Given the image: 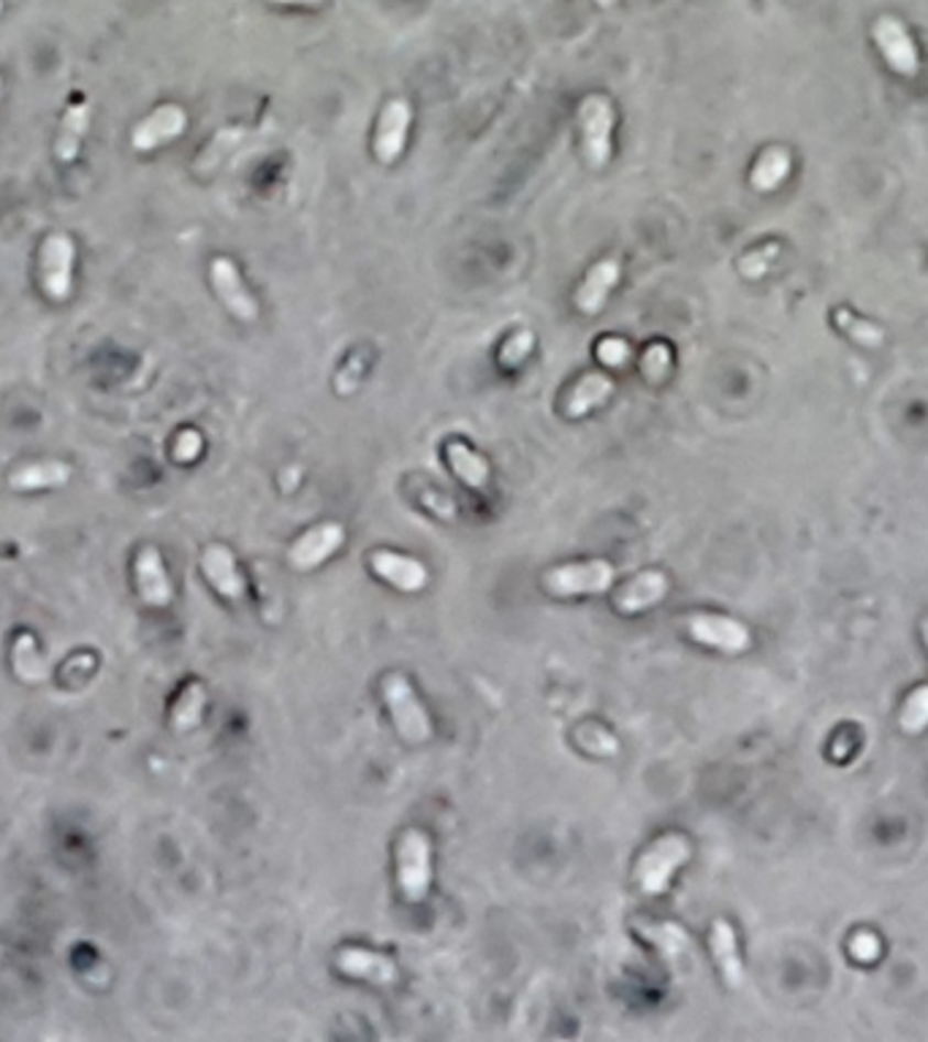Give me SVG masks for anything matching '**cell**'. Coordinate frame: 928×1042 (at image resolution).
<instances>
[{
  "mask_svg": "<svg viewBox=\"0 0 928 1042\" xmlns=\"http://www.w3.org/2000/svg\"><path fill=\"white\" fill-rule=\"evenodd\" d=\"M690 858V842L681 834H665L659 836L655 845L638 858L635 864V882L646 896H659L668 891L670 877L676 875L679 866L687 864Z\"/></svg>",
  "mask_w": 928,
  "mask_h": 1042,
  "instance_id": "1",
  "label": "cell"
},
{
  "mask_svg": "<svg viewBox=\"0 0 928 1042\" xmlns=\"http://www.w3.org/2000/svg\"><path fill=\"white\" fill-rule=\"evenodd\" d=\"M381 690L402 739H407L411 745H424V741H429L432 719L429 714H426L422 701H418L413 684L407 682V676H402V673H389V676L383 679Z\"/></svg>",
  "mask_w": 928,
  "mask_h": 1042,
  "instance_id": "2",
  "label": "cell"
},
{
  "mask_svg": "<svg viewBox=\"0 0 928 1042\" xmlns=\"http://www.w3.org/2000/svg\"><path fill=\"white\" fill-rule=\"evenodd\" d=\"M396 880L407 901H424L432 882V845L424 831L411 828L396 845Z\"/></svg>",
  "mask_w": 928,
  "mask_h": 1042,
  "instance_id": "3",
  "label": "cell"
},
{
  "mask_svg": "<svg viewBox=\"0 0 928 1042\" xmlns=\"http://www.w3.org/2000/svg\"><path fill=\"white\" fill-rule=\"evenodd\" d=\"M614 565L605 560H589V562H570V565H559L546 573V589L557 597H576V595H603L614 584Z\"/></svg>",
  "mask_w": 928,
  "mask_h": 1042,
  "instance_id": "4",
  "label": "cell"
},
{
  "mask_svg": "<svg viewBox=\"0 0 928 1042\" xmlns=\"http://www.w3.org/2000/svg\"><path fill=\"white\" fill-rule=\"evenodd\" d=\"M579 122L583 133V150L587 161L594 169L605 166L611 158V131H614V107L605 96L583 98L579 109Z\"/></svg>",
  "mask_w": 928,
  "mask_h": 1042,
  "instance_id": "5",
  "label": "cell"
},
{
  "mask_svg": "<svg viewBox=\"0 0 928 1042\" xmlns=\"http://www.w3.org/2000/svg\"><path fill=\"white\" fill-rule=\"evenodd\" d=\"M72 269H74V242L66 234H52L41 248V283L55 302H63L72 294Z\"/></svg>",
  "mask_w": 928,
  "mask_h": 1042,
  "instance_id": "6",
  "label": "cell"
},
{
  "mask_svg": "<svg viewBox=\"0 0 928 1042\" xmlns=\"http://www.w3.org/2000/svg\"><path fill=\"white\" fill-rule=\"evenodd\" d=\"M874 41H877L880 52L891 68L902 76H915L920 72V57L915 50V41L907 33V28L896 20V17L885 14L874 22Z\"/></svg>",
  "mask_w": 928,
  "mask_h": 1042,
  "instance_id": "7",
  "label": "cell"
},
{
  "mask_svg": "<svg viewBox=\"0 0 928 1042\" xmlns=\"http://www.w3.org/2000/svg\"><path fill=\"white\" fill-rule=\"evenodd\" d=\"M687 630L698 643L728 654L744 652L750 647V630L731 617H720V614H692L687 619Z\"/></svg>",
  "mask_w": 928,
  "mask_h": 1042,
  "instance_id": "8",
  "label": "cell"
},
{
  "mask_svg": "<svg viewBox=\"0 0 928 1042\" xmlns=\"http://www.w3.org/2000/svg\"><path fill=\"white\" fill-rule=\"evenodd\" d=\"M342 541H346L342 524H335V521L318 524L313 527V530H307L302 538H296V543L288 552V562L296 571H313L320 562L329 560L331 554L342 546Z\"/></svg>",
  "mask_w": 928,
  "mask_h": 1042,
  "instance_id": "9",
  "label": "cell"
},
{
  "mask_svg": "<svg viewBox=\"0 0 928 1042\" xmlns=\"http://www.w3.org/2000/svg\"><path fill=\"white\" fill-rule=\"evenodd\" d=\"M185 126H188V117H185L183 109H179L177 104H166V107L155 109L148 120H142L133 128L131 144L137 150L150 152L161 148V144L172 142V139H177L179 133L185 131Z\"/></svg>",
  "mask_w": 928,
  "mask_h": 1042,
  "instance_id": "10",
  "label": "cell"
},
{
  "mask_svg": "<svg viewBox=\"0 0 928 1042\" xmlns=\"http://www.w3.org/2000/svg\"><path fill=\"white\" fill-rule=\"evenodd\" d=\"M335 964L342 975L375 983V986H391L396 980V964L383 953L364 951V947H342Z\"/></svg>",
  "mask_w": 928,
  "mask_h": 1042,
  "instance_id": "11",
  "label": "cell"
},
{
  "mask_svg": "<svg viewBox=\"0 0 928 1042\" xmlns=\"http://www.w3.org/2000/svg\"><path fill=\"white\" fill-rule=\"evenodd\" d=\"M212 283H215V291H218L220 302H223L239 321L259 318V304H255V299L250 296V291L244 289L242 274H239V269L233 267L231 259L212 261Z\"/></svg>",
  "mask_w": 928,
  "mask_h": 1042,
  "instance_id": "12",
  "label": "cell"
},
{
  "mask_svg": "<svg viewBox=\"0 0 928 1042\" xmlns=\"http://www.w3.org/2000/svg\"><path fill=\"white\" fill-rule=\"evenodd\" d=\"M407 128H411V104L402 101V98H394V101L386 104V109H383V115H381V122H378V137H375L378 161L394 163L396 158L402 155V150H405Z\"/></svg>",
  "mask_w": 928,
  "mask_h": 1042,
  "instance_id": "13",
  "label": "cell"
},
{
  "mask_svg": "<svg viewBox=\"0 0 928 1042\" xmlns=\"http://www.w3.org/2000/svg\"><path fill=\"white\" fill-rule=\"evenodd\" d=\"M137 584L139 593H142V600L150 603V606H168L174 600V589L172 582H168V573L163 567L161 552L155 546H144L137 557Z\"/></svg>",
  "mask_w": 928,
  "mask_h": 1042,
  "instance_id": "14",
  "label": "cell"
},
{
  "mask_svg": "<svg viewBox=\"0 0 928 1042\" xmlns=\"http://www.w3.org/2000/svg\"><path fill=\"white\" fill-rule=\"evenodd\" d=\"M665 595H668V576L659 571H644L619 589L614 606L622 614H638L657 606Z\"/></svg>",
  "mask_w": 928,
  "mask_h": 1042,
  "instance_id": "15",
  "label": "cell"
},
{
  "mask_svg": "<svg viewBox=\"0 0 928 1042\" xmlns=\"http://www.w3.org/2000/svg\"><path fill=\"white\" fill-rule=\"evenodd\" d=\"M372 571L381 578H386L391 587L402 593H418L426 587V567L418 560L402 557L396 552H375L372 554Z\"/></svg>",
  "mask_w": 928,
  "mask_h": 1042,
  "instance_id": "16",
  "label": "cell"
},
{
  "mask_svg": "<svg viewBox=\"0 0 928 1042\" xmlns=\"http://www.w3.org/2000/svg\"><path fill=\"white\" fill-rule=\"evenodd\" d=\"M619 274H622V263L616 259H603L600 263H594L592 269L583 278L579 294H576V304H579L581 313L594 315L603 310L605 299H609L611 289L619 283Z\"/></svg>",
  "mask_w": 928,
  "mask_h": 1042,
  "instance_id": "17",
  "label": "cell"
},
{
  "mask_svg": "<svg viewBox=\"0 0 928 1042\" xmlns=\"http://www.w3.org/2000/svg\"><path fill=\"white\" fill-rule=\"evenodd\" d=\"M204 573H207L209 584L218 589L220 595L229 597V600H242L244 597V578L239 573L237 560L226 546H209L204 552Z\"/></svg>",
  "mask_w": 928,
  "mask_h": 1042,
  "instance_id": "18",
  "label": "cell"
},
{
  "mask_svg": "<svg viewBox=\"0 0 928 1042\" xmlns=\"http://www.w3.org/2000/svg\"><path fill=\"white\" fill-rule=\"evenodd\" d=\"M711 953H714V962L728 986L741 988V983H744V967H741L739 945H735V931L731 923L722 921V918L711 923Z\"/></svg>",
  "mask_w": 928,
  "mask_h": 1042,
  "instance_id": "19",
  "label": "cell"
},
{
  "mask_svg": "<svg viewBox=\"0 0 928 1042\" xmlns=\"http://www.w3.org/2000/svg\"><path fill=\"white\" fill-rule=\"evenodd\" d=\"M611 391H614V380L605 372L583 375L579 383L570 389L568 402H565V415H568V419H581V415H587L592 408L603 405L611 397Z\"/></svg>",
  "mask_w": 928,
  "mask_h": 1042,
  "instance_id": "20",
  "label": "cell"
},
{
  "mask_svg": "<svg viewBox=\"0 0 928 1042\" xmlns=\"http://www.w3.org/2000/svg\"><path fill=\"white\" fill-rule=\"evenodd\" d=\"M72 478V467L66 462H33V465L20 467L14 476L9 478L11 489L17 491H33V489H50V486H63Z\"/></svg>",
  "mask_w": 928,
  "mask_h": 1042,
  "instance_id": "21",
  "label": "cell"
},
{
  "mask_svg": "<svg viewBox=\"0 0 928 1042\" xmlns=\"http://www.w3.org/2000/svg\"><path fill=\"white\" fill-rule=\"evenodd\" d=\"M793 158L785 148H768L763 150V155L757 158L755 166H752L750 183L755 191L761 193H772L774 187H779L785 183V177L790 174Z\"/></svg>",
  "mask_w": 928,
  "mask_h": 1042,
  "instance_id": "22",
  "label": "cell"
},
{
  "mask_svg": "<svg viewBox=\"0 0 928 1042\" xmlns=\"http://www.w3.org/2000/svg\"><path fill=\"white\" fill-rule=\"evenodd\" d=\"M446 454H448V462H451L454 473H457V476L462 478L470 489H478V491L489 489V476H492V470H489V465L476 454V451H472L470 446H465V443L454 441V443H448Z\"/></svg>",
  "mask_w": 928,
  "mask_h": 1042,
  "instance_id": "23",
  "label": "cell"
},
{
  "mask_svg": "<svg viewBox=\"0 0 928 1042\" xmlns=\"http://www.w3.org/2000/svg\"><path fill=\"white\" fill-rule=\"evenodd\" d=\"M11 663H14L17 676L25 679V682L39 684L50 679V663L44 660V654L39 652L36 638L22 633L14 641V652H11Z\"/></svg>",
  "mask_w": 928,
  "mask_h": 1042,
  "instance_id": "24",
  "label": "cell"
},
{
  "mask_svg": "<svg viewBox=\"0 0 928 1042\" xmlns=\"http://www.w3.org/2000/svg\"><path fill=\"white\" fill-rule=\"evenodd\" d=\"M87 126H90V104H74L63 117L61 139H57V158L63 163L74 161L79 152L81 139H85Z\"/></svg>",
  "mask_w": 928,
  "mask_h": 1042,
  "instance_id": "25",
  "label": "cell"
},
{
  "mask_svg": "<svg viewBox=\"0 0 928 1042\" xmlns=\"http://www.w3.org/2000/svg\"><path fill=\"white\" fill-rule=\"evenodd\" d=\"M831 318H833V326H837L842 335H848L852 343L863 345V348H880V345L888 339V335L883 332V326L872 324V321H866V318H858V315L848 307H837Z\"/></svg>",
  "mask_w": 928,
  "mask_h": 1042,
  "instance_id": "26",
  "label": "cell"
},
{
  "mask_svg": "<svg viewBox=\"0 0 928 1042\" xmlns=\"http://www.w3.org/2000/svg\"><path fill=\"white\" fill-rule=\"evenodd\" d=\"M204 706H207V690H204V684H188L172 708V728L177 730V734H188V730L198 728V723H201L204 717Z\"/></svg>",
  "mask_w": 928,
  "mask_h": 1042,
  "instance_id": "27",
  "label": "cell"
},
{
  "mask_svg": "<svg viewBox=\"0 0 928 1042\" xmlns=\"http://www.w3.org/2000/svg\"><path fill=\"white\" fill-rule=\"evenodd\" d=\"M898 723H902V730H907V734H920V730L928 728V684L909 695Z\"/></svg>",
  "mask_w": 928,
  "mask_h": 1042,
  "instance_id": "28",
  "label": "cell"
},
{
  "mask_svg": "<svg viewBox=\"0 0 928 1042\" xmlns=\"http://www.w3.org/2000/svg\"><path fill=\"white\" fill-rule=\"evenodd\" d=\"M776 256H779V245L776 242H768V245H763V248H757V250H752V253H746L744 259L739 261V269H741V274H744V278H761V274H766V269L772 267Z\"/></svg>",
  "mask_w": 928,
  "mask_h": 1042,
  "instance_id": "29",
  "label": "cell"
},
{
  "mask_svg": "<svg viewBox=\"0 0 928 1042\" xmlns=\"http://www.w3.org/2000/svg\"><path fill=\"white\" fill-rule=\"evenodd\" d=\"M533 345H535L533 332L529 329L516 332L511 339H505L503 350H500V361H503L505 367H518L529 354H533Z\"/></svg>",
  "mask_w": 928,
  "mask_h": 1042,
  "instance_id": "30",
  "label": "cell"
},
{
  "mask_svg": "<svg viewBox=\"0 0 928 1042\" xmlns=\"http://www.w3.org/2000/svg\"><path fill=\"white\" fill-rule=\"evenodd\" d=\"M668 367H670V354L665 345H652V348L644 354V375L652 380V383H657V380L668 372Z\"/></svg>",
  "mask_w": 928,
  "mask_h": 1042,
  "instance_id": "31",
  "label": "cell"
},
{
  "mask_svg": "<svg viewBox=\"0 0 928 1042\" xmlns=\"http://www.w3.org/2000/svg\"><path fill=\"white\" fill-rule=\"evenodd\" d=\"M630 354H633V350H630V345L624 343V339L609 337V339H603V343L598 345L600 361H603V365H609V367H622L624 361H630Z\"/></svg>",
  "mask_w": 928,
  "mask_h": 1042,
  "instance_id": "32",
  "label": "cell"
},
{
  "mask_svg": "<svg viewBox=\"0 0 928 1042\" xmlns=\"http://www.w3.org/2000/svg\"><path fill=\"white\" fill-rule=\"evenodd\" d=\"M850 951L858 962H874V958L880 956V940L874 934H869V931H861V934L852 936Z\"/></svg>",
  "mask_w": 928,
  "mask_h": 1042,
  "instance_id": "33",
  "label": "cell"
},
{
  "mask_svg": "<svg viewBox=\"0 0 928 1042\" xmlns=\"http://www.w3.org/2000/svg\"><path fill=\"white\" fill-rule=\"evenodd\" d=\"M177 459L179 462H190V459H196V454L198 451H201V437L196 435V432H183V435H179V441H177Z\"/></svg>",
  "mask_w": 928,
  "mask_h": 1042,
  "instance_id": "34",
  "label": "cell"
},
{
  "mask_svg": "<svg viewBox=\"0 0 928 1042\" xmlns=\"http://www.w3.org/2000/svg\"><path fill=\"white\" fill-rule=\"evenodd\" d=\"M272 3H283V6H320L324 0H272Z\"/></svg>",
  "mask_w": 928,
  "mask_h": 1042,
  "instance_id": "35",
  "label": "cell"
},
{
  "mask_svg": "<svg viewBox=\"0 0 928 1042\" xmlns=\"http://www.w3.org/2000/svg\"><path fill=\"white\" fill-rule=\"evenodd\" d=\"M600 6H603V9H611V6H616V0H598Z\"/></svg>",
  "mask_w": 928,
  "mask_h": 1042,
  "instance_id": "36",
  "label": "cell"
},
{
  "mask_svg": "<svg viewBox=\"0 0 928 1042\" xmlns=\"http://www.w3.org/2000/svg\"><path fill=\"white\" fill-rule=\"evenodd\" d=\"M924 636H926V643H928V619L924 622Z\"/></svg>",
  "mask_w": 928,
  "mask_h": 1042,
  "instance_id": "37",
  "label": "cell"
},
{
  "mask_svg": "<svg viewBox=\"0 0 928 1042\" xmlns=\"http://www.w3.org/2000/svg\"><path fill=\"white\" fill-rule=\"evenodd\" d=\"M0 11H3V0H0Z\"/></svg>",
  "mask_w": 928,
  "mask_h": 1042,
  "instance_id": "38",
  "label": "cell"
}]
</instances>
